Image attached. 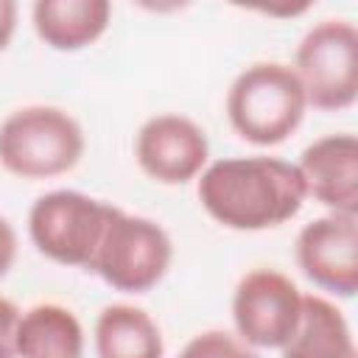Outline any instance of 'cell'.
Wrapping results in <instances>:
<instances>
[{
	"mask_svg": "<svg viewBox=\"0 0 358 358\" xmlns=\"http://www.w3.org/2000/svg\"><path fill=\"white\" fill-rule=\"evenodd\" d=\"M308 199L302 173L277 157H232L201 171L199 201L213 221L238 232L274 229Z\"/></svg>",
	"mask_w": 358,
	"mask_h": 358,
	"instance_id": "cell-1",
	"label": "cell"
},
{
	"mask_svg": "<svg viewBox=\"0 0 358 358\" xmlns=\"http://www.w3.org/2000/svg\"><path fill=\"white\" fill-rule=\"evenodd\" d=\"M308 101L291 64L255 62L238 73L227 92V117L238 137L252 145H280L302 117Z\"/></svg>",
	"mask_w": 358,
	"mask_h": 358,
	"instance_id": "cell-2",
	"label": "cell"
},
{
	"mask_svg": "<svg viewBox=\"0 0 358 358\" xmlns=\"http://www.w3.org/2000/svg\"><path fill=\"white\" fill-rule=\"evenodd\" d=\"M84 154L78 120L59 106H22L0 123V165L20 179H50L73 171Z\"/></svg>",
	"mask_w": 358,
	"mask_h": 358,
	"instance_id": "cell-3",
	"label": "cell"
},
{
	"mask_svg": "<svg viewBox=\"0 0 358 358\" xmlns=\"http://www.w3.org/2000/svg\"><path fill=\"white\" fill-rule=\"evenodd\" d=\"M171 257L173 243L157 221L115 207L87 271L98 274L115 291L145 294L165 277Z\"/></svg>",
	"mask_w": 358,
	"mask_h": 358,
	"instance_id": "cell-4",
	"label": "cell"
},
{
	"mask_svg": "<svg viewBox=\"0 0 358 358\" xmlns=\"http://www.w3.org/2000/svg\"><path fill=\"white\" fill-rule=\"evenodd\" d=\"M115 207L81 190H50L28 213L34 246L62 266L90 268Z\"/></svg>",
	"mask_w": 358,
	"mask_h": 358,
	"instance_id": "cell-5",
	"label": "cell"
},
{
	"mask_svg": "<svg viewBox=\"0 0 358 358\" xmlns=\"http://www.w3.org/2000/svg\"><path fill=\"white\" fill-rule=\"evenodd\" d=\"M294 73L305 90L308 106L338 112L358 98V31L347 20L313 25L294 59Z\"/></svg>",
	"mask_w": 358,
	"mask_h": 358,
	"instance_id": "cell-6",
	"label": "cell"
},
{
	"mask_svg": "<svg viewBox=\"0 0 358 358\" xmlns=\"http://www.w3.org/2000/svg\"><path fill=\"white\" fill-rule=\"evenodd\" d=\"M302 296L294 280L274 268L243 274L232 294V322L241 341L260 350H282L296 330Z\"/></svg>",
	"mask_w": 358,
	"mask_h": 358,
	"instance_id": "cell-7",
	"label": "cell"
},
{
	"mask_svg": "<svg viewBox=\"0 0 358 358\" xmlns=\"http://www.w3.org/2000/svg\"><path fill=\"white\" fill-rule=\"evenodd\" d=\"M294 255L313 285L352 296L358 291V215L327 213L313 218L299 229Z\"/></svg>",
	"mask_w": 358,
	"mask_h": 358,
	"instance_id": "cell-8",
	"label": "cell"
},
{
	"mask_svg": "<svg viewBox=\"0 0 358 358\" xmlns=\"http://www.w3.org/2000/svg\"><path fill=\"white\" fill-rule=\"evenodd\" d=\"M134 157L145 176L159 185H185L196 179L210 157L207 134L185 115L148 117L134 140Z\"/></svg>",
	"mask_w": 358,
	"mask_h": 358,
	"instance_id": "cell-9",
	"label": "cell"
},
{
	"mask_svg": "<svg viewBox=\"0 0 358 358\" xmlns=\"http://www.w3.org/2000/svg\"><path fill=\"white\" fill-rule=\"evenodd\" d=\"M308 196L330 213L358 215V140L350 131L313 140L296 162Z\"/></svg>",
	"mask_w": 358,
	"mask_h": 358,
	"instance_id": "cell-10",
	"label": "cell"
},
{
	"mask_svg": "<svg viewBox=\"0 0 358 358\" xmlns=\"http://www.w3.org/2000/svg\"><path fill=\"white\" fill-rule=\"evenodd\" d=\"M112 6L106 0H36L31 8L36 36L53 50H81L103 36Z\"/></svg>",
	"mask_w": 358,
	"mask_h": 358,
	"instance_id": "cell-11",
	"label": "cell"
},
{
	"mask_svg": "<svg viewBox=\"0 0 358 358\" xmlns=\"http://www.w3.org/2000/svg\"><path fill=\"white\" fill-rule=\"evenodd\" d=\"M14 350L20 358H84L81 322L64 305H31L20 313Z\"/></svg>",
	"mask_w": 358,
	"mask_h": 358,
	"instance_id": "cell-12",
	"label": "cell"
},
{
	"mask_svg": "<svg viewBox=\"0 0 358 358\" xmlns=\"http://www.w3.org/2000/svg\"><path fill=\"white\" fill-rule=\"evenodd\" d=\"M282 358H355V341L344 313L330 299L305 294L296 330L285 341Z\"/></svg>",
	"mask_w": 358,
	"mask_h": 358,
	"instance_id": "cell-13",
	"label": "cell"
},
{
	"mask_svg": "<svg viewBox=\"0 0 358 358\" xmlns=\"http://www.w3.org/2000/svg\"><path fill=\"white\" fill-rule=\"evenodd\" d=\"M162 333L157 322L134 305L115 302L98 313L95 355L98 358H162Z\"/></svg>",
	"mask_w": 358,
	"mask_h": 358,
	"instance_id": "cell-14",
	"label": "cell"
},
{
	"mask_svg": "<svg viewBox=\"0 0 358 358\" xmlns=\"http://www.w3.org/2000/svg\"><path fill=\"white\" fill-rule=\"evenodd\" d=\"M179 358H257V355L249 344H243L241 338L224 330H204L182 347Z\"/></svg>",
	"mask_w": 358,
	"mask_h": 358,
	"instance_id": "cell-15",
	"label": "cell"
},
{
	"mask_svg": "<svg viewBox=\"0 0 358 358\" xmlns=\"http://www.w3.org/2000/svg\"><path fill=\"white\" fill-rule=\"evenodd\" d=\"M17 322H20V308L0 296V358H14V336H17Z\"/></svg>",
	"mask_w": 358,
	"mask_h": 358,
	"instance_id": "cell-16",
	"label": "cell"
},
{
	"mask_svg": "<svg viewBox=\"0 0 358 358\" xmlns=\"http://www.w3.org/2000/svg\"><path fill=\"white\" fill-rule=\"evenodd\" d=\"M17 257V232L8 224V218L0 215V277L8 274V268L14 266Z\"/></svg>",
	"mask_w": 358,
	"mask_h": 358,
	"instance_id": "cell-17",
	"label": "cell"
},
{
	"mask_svg": "<svg viewBox=\"0 0 358 358\" xmlns=\"http://www.w3.org/2000/svg\"><path fill=\"white\" fill-rule=\"evenodd\" d=\"M17 28V3L14 0H0V50L8 48L11 36Z\"/></svg>",
	"mask_w": 358,
	"mask_h": 358,
	"instance_id": "cell-18",
	"label": "cell"
}]
</instances>
